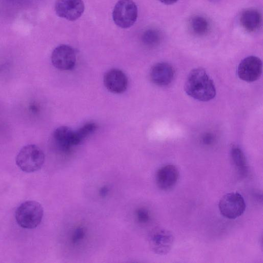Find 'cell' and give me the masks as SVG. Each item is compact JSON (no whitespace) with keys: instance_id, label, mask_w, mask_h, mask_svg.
<instances>
[{"instance_id":"20","label":"cell","mask_w":263,"mask_h":263,"mask_svg":"<svg viewBox=\"0 0 263 263\" xmlns=\"http://www.w3.org/2000/svg\"><path fill=\"white\" fill-rule=\"evenodd\" d=\"M84 232L83 229L79 228L78 229L72 236V241L74 242H76L79 241L80 239H82L84 237Z\"/></svg>"},{"instance_id":"21","label":"cell","mask_w":263,"mask_h":263,"mask_svg":"<svg viewBox=\"0 0 263 263\" xmlns=\"http://www.w3.org/2000/svg\"><path fill=\"white\" fill-rule=\"evenodd\" d=\"M213 137L211 135H206L203 138V142L206 144H210L213 142Z\"/></svg>"},{"instance_id":"5","label":"cell","mask_w":263,"mask_h":263,"mask_svg":"<svg viewBox=\"0 0 263 263\" xmlns=\"http://www.w3.org/2000/svg\"><path fill=\"white\" fill-rule=\"evenodd\" d=\"M218 207L224 217L234 219L243 214L246 203L243 197L238 192H231L223 195L219 200Z\"/></svg>"},{"instance_id":"16","label":"cell","mask_w":263,"mask_h":263,"mask_svg":"<svg viewBox=\"0 0 263 263\" xmlns=\"http://www.w3.org/2000/svg\"><path fill=\"white\" fill-rule=\"evenodd\" d=\"M231 156L239 173L242 175L246 174L247 172V160L242 151L239 147L234 145L231 150Z\"/></svg>"},{"instance_id":"7","label":"cell","mask_w":263,"mask_h":263,"mask_svg":"<svg viewBox=\"0 0 263 263\" xmlns=\"http://www.w3.org/2000/svg\"><path fill=\"white\" fill-rule=\"evenodd\" d=\"M262 71L261 60L255 56H249L239 63L237 70L238 77L242 80L254 82L259 78Z\"/></svg>"},{"instance_id":"6","label":"cell","mask_w":263,"mask_h":263,"mask_svg":"<svg viewBox=\"0 0 263 263\" xmlns=\"http://www.w3.org/2000/svg\"><path fill=\"white\" fill-rule=\"evenodd\" d=\"M51 60L56 68L61 70H69L76 65V53L71 46L65 44L60 45L53 50Z\"/></svg>"},{"instance_id":"2","label":"cell","mask_w":263,"mask_h":263,"mask_svg":"<svg viewBox=\"0 0 263 263\" xmlns=\"http://www.w3.org/2000/svg\"><path fill=\"white\" fill-rule=\"evenodd\" d=\"M44 215L42 205L33 200L22 203L16 209L15 219L22 228L32 229L37 227L41 222Z\"/></svg>"},{"instance_id":"23","label":"cell","mask_w":263,"mask_h":263,"mask_svg":"<svg viewBox=\"0 0 263 263\" xmlns=\"http://www.w3.org/2000/svg\"><path fill=\"white\" fill-rule=\"evenodd\" d=\"M209 1H211V2H216V1H218L219 0H208Z\"/></svg>"},{"instance_id":"13","label":"cell","mask_w":263,"mask_h":263,"mask_svg":"<svg viewBox=\"0 0 263 263\" xmlns=\"http://www.w3.org/2000/svg\"><path fill=\"white\" fill-rule=\"evenodd\" d=\"M239 22L241 27L246 31L254 32L258 30L261 25V14L256 9H248L241 13Z\"/></svg>"},{"instance_id":"22","label":"cell","mask_w":263,"mask_h":263,"mask_svg":"<svg viewBox=\"0 0 263 263\" xmlns=\"http://www.w3.org/2000/svg\"><path fill=\"white\" fill-rule=\"evenodd\" d=\"M165 5H172L177 2L178 0H159Z\"/></svg>"},{"instance_id":"15","label":"cell","mask_w":263,"mask_h":263,"mask_svg":"<svg viewBox=\"0 0 263 263\" xmlns=\"http://www.w3.org/2000/svg\"><path fill=\"white\" fill-rule=\"evenodd\" d=\"M190 31L197 36H203L207 34L210 30V24L205 17L201 15H195L189 21Z\"/></svg>"},{"instance_id":"4","label":"cell","mask_w":263,"mask_h":263,"mask_svg":"<svg viewBox=\"0 0 263 263\" xmlns=\"http://www.w3.org/2000/svg\"><path fill=\"white\" fill-rule=\"evenodd\" d=\"M112 19L115 24L121 28H128L136 22L138 8L132 0H120L112 11Z\"/></svg>"},{"instance_id":"18","label":"cell","mask_w":263,"mask_h":263,"mask_svg":"<svg viewBox=\"0 0 263 263\" xmlns=\"http://www.w3.org/2000/svg\"><path fill=\"white\" fill-rule=\"evenodd\" d=\"M161 40L160 32L155 29L146 30L142 36V41L147 46L154 47L158 45Z\"/></svg>"},{"instance_id":"10","label":"cell","mask_w":263,"mask_h":263,"mask_svg":"<svg viewBox=\"0 0 263 263\" xmlns=\"http://www.w3.org/2000/svg\"><path fill=\"white\" fill-rule=\"evenodd\" d=\"M175 74L174 67L165 62H159L154 65L149 72L151 81L158 86H165L173 80Z\"/></svg>"},{"instance_id":"11","label":"cell","mask_w":263,"mask_h":263,"mask_svg":"<svg viewBox=\"0 0 263 263\" xmlns=\"http://www.w3.org/2000/svg\"><path fill=\"white\" fill-rule=\"evenodd\" d=\"M179 176L177 168L174 165L167 164L160 167L157 172L156 181L159 189L167 191L177 183Z\"/></svg>"},{"instance_id":"9","label":"cell","mask_w":263,"mask_h":263,"mask_svg":"<svg viewBox=\"0 0 263 263\" xmlns=\"http://www.w3.org/2000/svg\"><path fill=\"white\" fill-rule=\"evenodd\" d=\"M103 82L106 89L110 92L119 94L124 92L128 86V79L120 69L112 68L104 74Z\"/></svg>"},{"instance_id":"12","label":"cell","mask_w":263,"mask_h":263,"mask_svg":"<svg viewBox=\"0 0 263 263\" xmlns=\"http://www.w3.org/2000/svg\"><path fill=\"white\" fill-rule=\"evenodd\" d=\"M174 241V238L171 232L164 229H159L155 231L151 236V247L156 253L165 254L171 250Z\"/></svg>"},{"instance_id":"1","label":"cell","mask_w":263,"mask_h":263,"mask_svg":"<svg viewBox=\"0 0 263 263\" xmlns=\"http://www.w3.org/2000/svg\"><path fill=\"white\" fill-rule=\"evenodd\" d=\"M184 89L189 96L201 101H210L216 95L213 81L201 68L193 69L189 73Z\"/></svg>"},{"instance_id":"8","label":"cell","mask_w":263,"mask_h":263,"mask_svg":"<svg viewBox=\"0 0 263 263\" xmlns=\"http://www.w3.org/2000/svg\"><path fill=\"white\" fill-rule=\"evenodd\" d=\"M85 6L82 0H56L54 10L60 17L73 21L82 15Z\"/></svg>"},{"instance_id":"17","label":"cell","mask_w":263,"mask_h":263,"mask_svg":"<svg viewBox=\"0 0 263 263\" xmlns=\"http://www.w3.org/2000/svg\"><path fill=\"white\" fill-rule=\"evenodd\" d=\"M97 129V125L95 122H88L74 131V146L80 144L85 139L93 134Z\"/></svg>"},{"instance_id":"14","label":"cell","mask_w":263,"mask_h":263,"mask_svg":"<svg viewBox=\"0 0 263 263\" xmlns=\"http://www.w3.org/2000/svg\"><path fill=\"white\" fill-rule=\"evenodd\" d=\"M74 130L66 126L57 128L52 134L55 144L64 151L69 150L74 144Z\"/></svg>"},{"instance_id":"19","label":"cell","mask_w":263,"mask_h":263,"mask_svg":"<svg viewBox=\"0 0 263 263\" xmlns=\"http://www.w3.org/2000/svg\"><path fill=\"white\" fill-rule=\"evenodd\" d=\"M137 217L141 222H146L149 219L148 212L144 209H140L137 211Z\"/></svg>"},{"instance_id":"3","label":"cell","mask_w":263,"mask_h":263,"mask_svg":"<svg viewBox=\"0 0 263 263\" xmlns=\"http://www.w3.org/2000/svg\"><path fill=\"white\" fill-rule=\"evenodd\" d=\"M16 164L23 172L32 173L40 170L45 161L43 151L35 144L23 147L16 157Z\"/></svg>"}]
</instances>
